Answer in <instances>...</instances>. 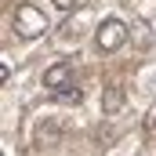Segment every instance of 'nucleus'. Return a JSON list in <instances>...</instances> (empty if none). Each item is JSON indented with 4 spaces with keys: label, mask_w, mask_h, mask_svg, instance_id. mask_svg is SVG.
<instances>
[{
    "label": "nucleus",
    "mask_w": 156,
    "mask_h": 156,
    "mask_svg": "<svg viewBox=\"0 0 156 156\" xmlns=\"http://www.w3.org/2000/svg\"><path fill=\"white\" fill-rule=\"evenodd\" d=\"M44 29H47V15L37 4H18V11H15V33L22 40H37Z\"/></svg>",
    "instance_id": "nucleus-1"
},
{
    "label": "nucleus",
    "mask_w": 156,
    "mask_h": 156,
    "mask_svg": "<svg viewBox=\"0 0 156 156\" xmlns=\"http://www.w3.org/2000/svg\"><path fill=\"white\" fill-rule=\"evenodd\" d=\"M94 44H98V51H120V47L127 44V26H123L120 18H105V22L94 29Z\"/></svg>",
    "instance_id": "nucleus-2"
},
{
    "label": "nucleus",
    "mask_w": 156,
    "mask_h": 156,
    "mask_svg": "<svg viewBox=\"0 0 156 156\" xmlns=\"http://www.w3.org/2000/svg\"><path fill=\"white\" fill-rule=\"evenodd\" d=\"M44 87H47L51 94H66V91L73 87V66H69V62H55V66L44 73Z\"/></svg>",
    "instance_id": "nucleus-3"
},
{
    "label": "nucleus",
    "mask_w": 156,
    "mask_h": 156,
    "mask_svg": "<svg viewBox=\"0 0 156 156\" xmlns=\"http://www.w3.org/2000/svg\"><path fill=\"white\" fill-rule=\"evenodd\" d=\"M102 109H105V116H116L120 109H123V87H120V83L105 87V94H102Z\"/></svg>",
    "instance_id": "nucleus-4"
},
{
    "label": "nucleus",
    "mask_w": 156,
    "mask_h": 156,
    "mask_svg": "<svg viewBox=\"0 0 156 156\" xmlns=\"http://www.w3.org/2000/svg\"><path fill=\"white\" fill-rule=\"evenodd\" d=\"M134 37H138V47H149V44H153L149 26H145V22H134Z\"/></svg>",
    "instance_id": "nucleus-5"
},
{
    "label": "nucleus",
    "mask_w": 156,
    "mask_h": 156,
    "mask_svg": "<svg viewBox=\"0 0 156 156\" xmlns=\"http://www.w3.org/2000/svg\"><path fill=\"white\" fill-rule=\"evenodd\" d=\"M58 98H62V102H80V98H83V91H80L76 83H73V87H69L66 94H58Z\"/></svg>",
    "instance_id": "nucleus-6"
},
{
    "label": "nucleus",
    "mask_w": 156,
    "mask_h": 156,
    "mask_svg": "<svg viewBox=\"0 0 156 156\" xmlns=\"http://www.w3.org/2000/svg\"><path fill=\"white\" fill-rule=\"evenodd\" d=\"M55 7L58 11H73V7H80V0H55Z\"/></svg>",
    "instance_id": "nucleus-7"
}]
</instances>
